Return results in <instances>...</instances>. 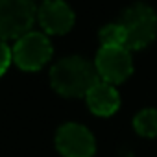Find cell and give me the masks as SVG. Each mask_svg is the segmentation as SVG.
<instances>
[{
	"instance_id": "obj_1",
	"label": "cell",
	"mask_w": 157,
	"mask_h": 157,
	"mask_svg": "<svg viewBox=\"0 0 157 157\" xmlns=\"http://www.w3.org/2000/svg\"><path fill=\"white\" fill-rule=\"evenodd\" d=\"M52 87L63 96H85L89 89L98 82V72L94 65L83 57H65L50 72Z\"/></svg>"
},
{
	"instance_id": "obj_2",
	"label": "cell",
	"mask_w": 157,
	"mask_h": 157,
	"mask_svg": "<svg viewBox=\"0 0 157 157\" xmlns=\"http://www.w3.org/2000/svg\"><path fill=\"white\" fill-rule=\"evenodd\" d=\"M118 24L124 30V46L128 50H140L148 46L157 35V15L146 4H135L128 8Z\"/></svg>"
},
{
	"instance_id": "obj_3",
	"label": "cell",
	"mask_w": 157,
	"mask_h": 157,
	"mask_svg": "<svg viewBox=\"0 0 157 157\" xmlns=\"http://www.w3.org/2000/svg\"><path fill=\"white\" fill-rule=\"evenodd\" d=\"M35 17L33 0H0V39H19L30 32Z\"/></svg>"
},
{
	"instance_id": "obj_4",
	"label": "cell",
	"mask_w": 157,
	"mask_h": 157,
	"mask_svg": "<svg viewBox=\"0 0 157 157\" xmlns=\"http://www.w3.org/2000/svg\"><path fill=\"white\" fill-rule=\"evenodd\" d=\"M52 57V44L39 32H26L17 39L13 59L22 70H39Z\"/></svg>"
},
{
	"instance_id": "obj_5",
	"label": "cell",
	"mask_w": 157,
	"mask_h": 157,
	"mask_svg": "<svg viewBox=\"0 0 157 157\" xmlns=\"http://www.w3.org/2000/svg\"><path fill=\"white\" fill-rule=\"evenodd\" d=\"M94 68L107 83H122L133 72L129 50L124 46H102L96 54Z\"/></svg>"
},
{
	"instance_id": "obj_6",
	"label": "cell",
	"mask_w": 157,
	"mask_h": 157,
	"mask_svg": "<svg viewBox=\"0 0 157 157\" xmlns=\"http://www.w3.org/2000/svg\"><path fill=\"white\" fill-rule=\"evenodd\" d=\"M56 146L63 157H93L96 142L93 133L80 124H65L59 128Z\"/></svg>"
},
{
	"instance_id": "obj_7",
	"label": "cell",
	"mask_w": 157,
	"mask_h": 157,
	"mask_svg": "<svg viewBox=\"0 0 157 157\" xmlns=\"http://www.w3.org/2000/svg\"><path fill=\"white\" fill-rule=\"evenodd\" d=\"M39 24L48 33H67L74 24V11L63 2V0H46L37 10Z\"/></svg>"
},
{
	"instance_id": "obj_8",
	"label": "cell",
	"mask_w": 157,
	"mask_h": 157,
	"mask_svg": "<svg viewBox=\"0 0 157 157\" xmlns=\"http://www.w3.org/2000/svg\"><path fill=\"white\" fill-rule=\"evenodd\" d=\"M87 98V105L89 109L94 113V115H100V117H109L113 115L118 105H120V98H118V93L115 91V87L107 82H96L89 93L85 94Z\"/></svg>"
},
{
	"instance_id": "obj_9",
	"label": "cell",
	"mask_w": 157,
	"mask_h": 157,
	"mask_svg": "<svg viewBox=\"0 0 157 157\" xmlns=\"http://www.w3.org/2000/svg\"><path fill=\"white\" fill-rule=\"evenodd\" d=\"M135 131L142 137H157V109H144L133 120Z\"/></svg>"
},
{
	"instance_id": "obj_10",
	"label": "cell",
	"mask_w": 157,
	"mask_h": 157,
	"mask_svg": "<svg viewBox=\"0 0 157 157\" xmlns=\"http://www.w3.org/2000/svg\"><path fill=\"white\" fill-rule=\"evenodd\" d=\"M100 43L102 46H124L126 39H124V30L118 22L115 24H107L100 30ZM126 48V46H124Z\"/></svg>"
},
{
	"instance_id": "obj_11",
	"label": "cell",
	"mask_w": 157,
	"mask_h": 157,
	"mask_svg": "<svg viewBox=\"0 0 157 157\" xmlns=\"http://www.w3.org/2000/svg\"><path fill=\"white\" fill-rule=\"evenodd\" d=\"M11 59H13V52L10 50V46L6 44V41L0 39V76L8 70Z\"/></svg>"
}]
</instances>
